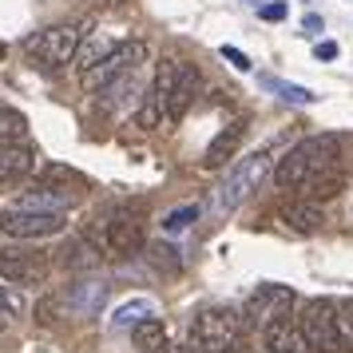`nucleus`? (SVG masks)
Segmentation results:
<instances>
[{"mask_svg":"<svg viewBox=\"0 0 353 353\" xmlns=\"http://www.w3.org/2000/svg\"><path fill=\"white\" fill-rule=\"evenodd\" d=\"M143 60H147V44L143 40H123V44H115L99 64H92V68H83L80 72L83 92H103V88H112L115 80L131 76Z\"/></svg>","mask_w":353,"mask_h":353,"instance_id":"39448f33","label":"nucleus"},{"mask_svg":"<svg viewBox=\"0 0 353 353\" xmlns=\"http://www.w3.org/2000/svg\"><path fill=\"white\" fill-rule=\"evenodd\" d=\"M24 135H28L24 112H17V108H0V143H24Z\"/></svg>","mask_w":353,"mask_h":353,"instance_id":"412c9836","label":"nucleus"},{"mask_svg":"<svg viewBox=\"0 0 353 353\" xmlns=\"http://www.w3.org/2000/svg\"><path fill=\"white\" fill-rule=\"evenodd\" d=\"M131 341L139 353H163L167 350V325L159 318H143L131 325Z\"/></svg>","mask_w":353,"mask_h":353,"instance_id":"a211bd4d","label":"nucleus"},{"mask_svg":"<svg viewBox=\"0 0 353 353\" xmlns=\"http://www.w3.org/2000/svg\"><path fill=\"white\" fill-rule=\"evenodd\" d=\"M179 72H183V60H163L159 68H155V88H151V99L155 103H167V96L175 92V80H179Z\"/></svg>","mask_w":353,"mask_h":353,"instance_id":"aec40b11","label":"nucleus"},{"mask_svg":"<svg viewBox=\"0 0 353 353\" xmlns=\"http://www.w3.org/2000/svg\"><path fill=\"white\" fill-rule=\"evenodd\" d=\"M36 171V151L24 143H0V187H17Z\"/></svg>","mask_w":353,"mask_h":353,"instance_id":"ddd939ff","label":"nucleus"},{"mask_svg":"<svg viewBox=\"0 0 353 353\" xmlns=\"http://www.w3.org/2000/svg\"><path fill=\"white\" fill-rule=\"evenodd\" d=\"M242 135H246V123H226L214 139H210V147H207V155H203V167H223L226 159H234V151H239V143H242Z\"/></svg>","mask_w":353,"mask_h":353,"instance_id":"2eb2a0df","label":"nucleus"},{"mask_svg":"<svg viewBox=\"0 0 353 353\" xmlns=\"http://www.w3.org/2000/svg\"><path fill=\"white\" fill-rule=\"evenodd\" d=\"M298 302V294L290 286H278V282H266V286H258L250 298H246V310H242V318L250 321V325H270L278 318H290V305Z\"/></svg>","mask_w":353,"mask_h":353,"instance_id":"9d476101","label":"nucleus"},{"mask_svg":"<svg viewBox=\"0 0 353 353\" xmlns=\"http://www.w3.org/2000/svg\"><path fill=\"white\" fill-rule=\"evenodd\" d=\"M278 223L294 230V234H318L321 226H325V214L318 210V203H290L282 214H278Z\"/></svg>","mask_w":353,"mask_h":353,"instance_id":"dca6fc26","label":"nucleus"},{"mask_svg":"<svg viewBox=\"0 0 353 353\" xmlns=\"http://www.w3.org/2000/svg\"><path fill=\"white\" fill-rule=\"evenodd\" d=\"M103 4H128V0H103Z\"/></svg>","mask_w":353,"mask_h":353,"instance_id":"72a5a7b5","label":"nucleus"},{"mask_svg":"<svg viewBox=\"0 0 353 353\" xmlns=\"http://www.w3.org/2000/svg\"><path fill=\"white\" fill-rule=\"evenodd\" d=\"M108 298V290L99 286V282H80V286L68 290V305L76 310V314H96L99 305Z\"/></svg>","mask_w":353,"mask_h":353,"instance_id":"6ab92c4d","label":"nucleus"},{"mask_svg":"<svg viewBox=\"0 0 353 353\" xmlns=\"http://www.w3.org/2000/svg\"><path fill=\"white\" fill-rule=\"evenodd\" d=\"M163 353H194V350H191V345H167Z\"/></svg>","mask_w":353,"mask_h":353,"instance_id":"473e14b6","label":"nucleus"},{"mask_svg":"<svg viewBox=\"0 0 353 353\" xmlns=\"http://www.w3.org/2000/svg\"><path fill=\"white\" fill-rule=\"evenodd\" d=\"M262 350L266 353H310V341L298 330V321L278 318L270 325H262Z\"/></svg>","mask_w":353,"mask_h":353,"instance_id":"f8f14e48","label":"nucleus"},{"mask_svg":"<svg viewBox=\"0 0 353 353\" xmlns=\"http://www.w3.org/2000/svg\"><path fill=\"white\" fill-rule=\"evenodd\" d=\"M298 330L305 334L310 350L318 353H353V337L345 334V325L337 318V305L330 298H310L302 305V318H298Z\"/></svg>","mask_w":353,"mask_h":353,"instance_id":"f03ea898","label":"nucleus"},{"mask_svg":"<svg viewBox=\"0 0 353 353\" xmlns=\"http://www.w3.org/2000/svg\"><path fill=\"white\" fill-rule=\"evenodd\" d=\"M305 28H310V32H318V28H321V17H314V12H310V17H305Z\"/></svg>","mask_w":353,"mask_h":353,"instance_id":"2f4dec72","label":"nucleus"},{"mask_svg":"<svg viewBox=\"0 0 353 353\" xmlns=\"http://www.w3.org/2000/svg\"><path fill=\"white\" fill-rule=\"evenodd\" d=\"M239 345V314L230 310H203L191 321V350L194 353H230Z\"/></svg>","mask_w":353,"mask_h":353,"instance_id":"423d86ee","label":"nucleus"},{"mask_svg":"<svg viewBox=\"0 0 353 353\" xmlns=\"http://www.w3.org/2000/svg\"><path fill=\"white\" fill-rule=\"evenodd\" d=\"M96 246L103 254H115V258L135 254V250H143V223L135 214H112L96 230Z\"/></svg>","mask_w":353,"mask_h":353,"instance_id":"1a4fd4ad","label":"nucleus"},{"mask_svg":"<svg viewBox=\"0 0 353 353\" xmlns=\"http://www.w3.org/2000/svg\"><path fill=\"white\" fill-rule=\"evenodd\" d=\"M194 219H199V207H179V210H171V214L163 219V230H171V234H175V230H183V226L194 223Z\"/></svg>","mask_w":353,"mask_h":353,"instance_id":"a878e982","label":"nucleus"},{"mask_svg":"<svg viewBox=\"0 0 353 353\" xmlns=\"http://www.w3.org/2000/svg\"><path fill=\"white\" fill-rule=\"evenodd\" d=\"M266 88H274V92H278V96L286 99V103H314V92H310V88H298V83H278V80H266Z\"/></svg>","mask_w":353,"mask_h":353,"instance_id":"5701e85b","label":"nucleus"},{"mask_svg":"<svg viewBox=\"0 0 353 353\" xmlns=\"http://www.w3.org/2000/svg\"><path fill=\"white\" fill-rule=\"evenodd\" d=\"M64 254H72V258H68L72 266H96V262H99V258H96V250H92L88 242H72V246H68Z\"/></svg>","mask_w":353,"mask_h":353,"instance_id":"bb28decb","label":"nucleus"},{"mask_svg":"<svg viewBox=\"0 0 353 353\" xmlns=\"http://www.w3.org/2000/svg\"><path fill=\"white\" fill-rule=\"evenodd\" d=\"M24 310H28V302L17 286H0V318H20Z\"/></svg>","mask_w":353,"mask_h":353,"instance_id":"4be33fe9","label":"nucleus"},{"mask_svg":"<svg viewBox=\"0 0 353 353\" xmlns=\"http://www.w3.org/2000/svg\"><path fill=\"white\" fill-rule=\"evenodd\" d=\"M17 207L24 210H52V214H64L68 207H76V191H68V187H56V183H36L28 191L17 199Z\"/></svg>","mask_w":353,"mask_h":353,"instance_id":"9b49d317","label":"nucleus"},{"mask_svg":"<svg viewBox=\"0 0 353 353\" xmlns=\"http://www.w3.org/2000/svg\"><path fill=\"white\" fill-rule=\"evenodd\" d=\"M80 44H83V24H52V28H40L36 36H28L24 52L44 72H60V68H68L76 60Z\"/></svg>","mask_w":353,"mask_h":353,"instance_id":"7ed1b4c3","label":"nucleus"},{"mask_svg":"<svg viewBox=\"0 0 353 353\" xmlns=\"http://www.w3.org/2000/svg\"><path fill=\"white\" fill-rule=\"evenodd\" d=\"M270 175V155L266 151H258V155H246V159H239L230 171H226L223 187L214 191V207L219 210H234L242 207L250 194L262 187V179Z\"/></svg>","mask_w":353,"mask_h":353,"instance_id":"20e7f679","label":"nucleus"},{"mask_svg":"<svg viewBox=\"0 0 353 353\" xmlns=\"http://www.w3.org/2000/svg\"><path fill=\"white\" fill-rule=\"evenodd\" d=\"M0 278L12 286H40L48 278V254L28 246H0Z\"/></svg>","mask_w":353,"mask_h":353,"instance_id":"6e6552de","label":"nucleus"},{"mask_svg":"<svg viewBox=\"0 0 353 353\" xmlns=\"http://www.w3.org/2000/svg\"><path fill=\"white\" fill-rule=\"evenodd\" d=\"M143 318H151V305L147 302H128V305L115 310L112 325H135V321H143Z\"/></svg>","mask_w":353,"mask_h":353,"instance_id":"b1692460","label":"nucleus"},{"mask_svg":"<svg viewBox=\"0 0 353 353\" xmlns=\"http://www.w3.org/2000/svg\"><path fill=\"white\" fill-rule=\"evenodd\" d=\"M337 155H341V139H337V135H310V139L294 143L286 155L278 159L274 183H278L282 191H302L305 179L325 171V167H334Z\"/></svg>","mask_w":353,"mask_h":353,"instance_id":"f257e3e1","label":"nucleus"},{"mask_svg":"<svg viewBox=\"0 0 353 353\" xmlns=\"http://www.w3.org/2000/svg\"><path fill=\"white\" fill-rule=\"evenodd\" d=\"M286 17V4L282 0H274V4H262V20H282Z\"/></svg>","mask_w":353,"mask_h":353,"instance_id":"c756f323","label":"nucleus"},{"mask_svg":"<svg viewBox=\"0 0 353 353\" xmlns=\"http://www.w3.org/2000/svg\"><path fill=\"white\" fill-rule=\"evenodd\" d=\"M223 56L230 60V64L239 68V72H250V60H246V52H239V48H226L223 44Z\"/></svg>","mask_w":353,"mask_h":353,"instance_id":"cd10ccee","label":"nucleus"},{"mask_svg":"<svg viewBox=\"0 0 353 353\" xmlns=\"http://www.w3.org/2000/svg\"><path fill=\"white\" fill-rule=\"evenodd\" d=\"M64 230V214L52 210H24V207H4L0 210V234L17 242H32V239H52Z\"/></svg>","mask_w":353,"mask_h":353,"instance_id":"0eeeda50","label":"nucleus"},{"mask_svg":"<svg viewBox=\"0 0 353 353\" xmlns=\"http://www.w3.org/2000/svg\"><path fill=\"white\" fill-rule=\"evenodd\" d=\"M163 123V108L155 103V99H147L143 108L135 112V128H143V131H155Z\"/></svg>","mask_w":353,"mask_h":353,"instance_id":"393cba45","label":"nucleus"},{"mask_svg":"<svg viewBox=\"0 0 353 353\" xmlns=\"http://www.w3.org/2000/svg\"><path fill=\"white\" fill-rule=\"evenodd\" d=\"M345 187V171L341 167H325V171H318V175H310L302 183V194L310 199V203H325V199H334L337 191Z\"/></svg>","mask_w":353,"mask_h":353,"instance_id":"f3484780","label":"nucleus"},{"mask_svg":"<svg viewBox=\"0 0 353 353\" xmlns=\"http://www.w3.org/2000/svg\"><path fill=\"white\" fill-rule=\"evenodd\" d=\"M199 88H203V76H199V68L183 64V72H179V80H175V92H171V96H167V103H163V115H167L171 123H179V119L187 115V108L194 103Z\"/></svg>","mask_w":353,"mask_h":353,"instance_id":"4468645a","label":"nucleus"},{"mask_svg":"<svg viewBox=\"0 0 353 353\" xmlns=\"http://www.w3.org/2000/svg\"><path fill=\"white\" fill-rule=\"evenodd\" d=\"M337 318H341V325H345V334L353 337V298H345V302L337 305Z\"/></svg>","mask_w":353,"mask_h":353,"instance_id":"c85d7f7f","label":"nucleus"},{"mask_svg":"<svg viewBox=\"0 0 353 353\" xmlns=\"http://www.w3.org/2000/svg\"><path fill=\"white\" fill-rule=\"evenodd\" d=\"M0 60H4V44H0Z\"/></svg>","mask_w":353,"mask_h":353,"instance_id":"f704fd0d","label":"nucleus"},{"mask_svg":"<svg viewBox=\"0 0 353 353\" xmlns=\"http://www.w3.org/2000/svg\"><path fill=\"white\" fill-rule=\"evenodd\" d=\"M314 56H318V60H337V44H334V40H325V44L314 48Z\"/></svg>","mask_w":353,"mask_h":353,"instance_id":"7c9ffc66","label":"nucleus"}]
</instances>
